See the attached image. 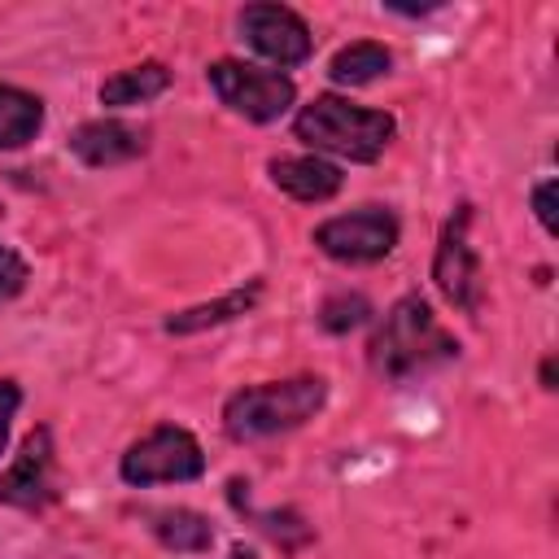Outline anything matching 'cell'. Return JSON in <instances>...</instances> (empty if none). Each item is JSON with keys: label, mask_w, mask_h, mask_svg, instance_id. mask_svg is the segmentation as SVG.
I'll return each instance as SVG.
<instances>
[{"label": "cell", "mask_w": 559, "mask_h": 559, "mask_svg": "<svg viewBox=\"0 0 559 559\" xmlns=\"http://www.w3.org/2000/svg\"><path fill=\"white\" fill-rule=\"evenodd\" d=\"M293 131L301 144L314 148V157L332 153V157H349V162H376L389 148L397 122L384 109H367V105H354V100H341L328 92V96H314L297 114Z\"/></svg>", "instance_id": "obj_1"}, {"label": "cell", "mask_w": 559, "mask_h": 559, "mask_svg": "<svg viewBox=\"0 0 559 559\" xmlns=\"http://www.w3.org/2000/svg\"><path fill=\"white\" fill-rule=\"evenodd\" d=\"M454 354H459V341L437 323V314L424 297H402L384 314V323L371 341V362L389 380L424 376L437 362H450Z\"/></svg>", "instance_id": "obj_2"}, {"label": "cell", "mask_w": 559, "mask_h": 559, "mask_svg": "<svg viewBox=\"0 0 559 559\" xmlns=\"http://www.w3.org/2000/svg\"><path fill=\"white\" fill-rule=\"evenodd\" d=\"M323 397H328V384L319 376L249 384V389H240V393L227 397L223 428H227L231 441L275 437V432H288V428H301L306 419H314V411L323 406Z\"/></svg>", "instance_id": "obj_3"}, {"label": "cell", "mask_w": 559, "mask_h": 559, "mask_svg": "<svg viewBox=\"0 0 559 559\" xmlns=\"http://www.w3.org/2000/svg\"><path fill=\"white\" fill-rule=\"evenodd\" d=\"M205 74H210V87L218 92V100L249 122H275L297 100L293 79L280 70H258L245 61H214Z\"/></svg>", "instance_id": "obj_4"}, {"label": "cell", "mask_w": 559, "mask_h": 559, "mask_svg": "<svg viewBox=\"0 0 559 559\" xmlns=\"http://www.w3.org/2000/svg\"><path fill=\"white\" fill-rule=\"evenodd\" d=\"M118 472H122L127 485H140V489L144 485H166V480H197L205 472V454H201V445L188 428L162 424L122 454Z\"/></svg>", "instance_id": "obj_5"}, {"label": "cell", "mask_w": 559, "mask_h": 559, "mask_svg": "<svg viewBox=\"0 0 559 559\" xmlns=\"http://www.w3.org/2000/svg\"><path fill=\"white\" fill-rule=\"evenodd\" d=\"M397 236V214L384 205H362L314 227V245L336 262H380L393 253Z\"/></svg>", "instance_id": "obj_6"}, {"label": "cell", "mask_w": 559, "mask_h": 559, "mask_svg": "<svg viewBox=\"0 0 559 559\" xmlns=\"http://www.w3.org/2000/svg\"><path fill=\"white\" fill-rule=\"evenodd\" d=\"M467 223H472V205H459L441 231V245L432 258V280L450 306H459L463 314H480L485 271H480V258L467 240Z\"/></svg>", "instance_id": "obj_7"}, {"label": "cell", "mask_w": 559, "mask_h": 559, "mask_svg": "<svg viewBox=\"0 0 559 559\" xmlns=\"http://www.w3.org/2000/svg\"><path fill=\"white\" fill-rule=\"evenodd\" d=\"M240 35L258 57L275 61L280 70L284 66H301L310 57V48H314L310 26L288 4H245L240 9Z\"/></svg>", "instance_id": "obj_8"}, {"label": "cell", "mask_w": 559, "mask_h": 559, "mask_svg": "<svg viewBox=\"0 0 559 559\" xmlns=\"http://www.w3.org/2000/svg\"><path fill=\"white\" fill-rule=\"evenodd\" d=\"M52 498H57V450H52V432L35 428L22 441L9 472H0V502L22 511H44Z\"/></svg>", "instance_id": "obj_9"}, {"label": "cell", "mask_w": 559, "mask_h": 559, "mask_svg": "<svg viewBox=\"0 0 559 559\" xmlns=\"http://www.w3.org/2000/svg\"><path fill=\"white\" fill-rule=\"evenodd\" d=\"M70 148L83 166H118V162H131L148 148V131L118 122V118H96L70 135Z\"/></svg>", "instance_id": "obj_10"}, {"label": "cell", "mask_w": 559, "mask_h": 559, "mask_svg": "<svg viewBox=\"0 0 559 559\" xmlns=\"http://www.w3.org/2000/svg\"><path fill=\"white\" fill-rule=\"evenodd\" d=\"M271 179H275V188H284L297 201H328V197L341 192V170L332 162L314 157V153H306V157H275L271 162Z\"/></svg>", "instance_id": "obj_11"}, {"label": "cell", "mask_w": 559, "mask_h": 559, "mask_svg": "<svg viewBox=\"0 0 559 559\" xmlns=\"http://www.w3.org/2000/svg\"><path fill=\"white\" fill-rule=\"evenodd\" d=\"M258 297H262V280H249L245 288H236V293H227V297H218V301H205V306H192V310L170 314V319H166V332L188 336V332H201V328H218V323H227V319L249 314V310L258 306Z\"/></svg>", "instance_id": "obj_12"}, {"label": "cell", "mask_w": 559, "mask_h": 559, "mask_svg": "<svg viewBox=\"0 0 559 559\" xmlns=\"http://www.w3.org/2000/svg\"><path fill=\"white\" fill-rule=\"evenodd\" d=\"M170 87V70L162 61H144V66H131V70H118L114 79L100 83V105H114V109H127V105H144L153 96H162Z\"/></svg>", "instance_id": "obj_13"}, {"label": "cell", "mask_w": 559, "mask_h": 559, "mask_svg": "<svg viewBox=\"0 0 559 559\" xmlns=\"http://www.w3.org/2000/svg\"><path fill=\"white\" fill-rule=\"evenodd\" d=\"M153 533H157V542L166 550H179V555H201L214 542V524L201 511H188V507L157 511L153 515Z\"/></svg>", "instance_id": "obj_14"}, {"label": "cell", "mask_w": 559, "mask_h": 559, "mask_svg": "<svg viewBox=\"0 0 559 559\" xmlns=\"http://www.w3.org/2000/svg\"><path fill=\"white\" fill-rule=\"evenodd\" d=\"M44 127V100L0 83V148H22Z\"/></svg>", "instance_id": "obj_15"}, {"label": "cell", "mask_w": 559, "mask_h": 559, "mask_svg": "<svg viewBox=\"0 0 559 559\" xmlns=\"http://www.w3.org/2000/svg\"><path fill=\"white\" fill-rule=\"evenodd\" d=\"M389 66H393V57H389L384 44L358 39V44H345V48L332 57L328 74H332V83H341V87H362V83H376L380 74H389Z\"/></svg>", "instance_id": "obj_16"}, {"label": "cell", "mask_w": 559, "mask_h": 559, "mask_svg": "<svg viewBox=\"0 0 559 559\" xmlns=\"http://www.w3.org/2000/svg\"><path fill=\"white\" fill-rule=\"evenodd\" d=\"M367 314H371V306H367L362 293H332V297L319 306V323H323L328 332H349V328L367 323Z\"/></svg>", "instance_id": "obj_17"}, {"label": "cell", "mask_w": 559, "mask_h": 559, "mask_svg": "<svg viewBox=\"0 0 559 559\" xmlns=\"http://www.w3.org/2000/svg\"><path fill=\"white\" fill-rule=\"evenodd\" d=\"M22 288H26V262L9 245H0V306L13 301Z\"/></svg>", "instance_id": "obj_18"}, {"label": "cell", "mask_w": 559, "mask_h": 559, "mask_svg": "<svg viewBox=\"0 0 559 559\" xmlns=\"http://www.w3.org/2000/svg\"><path fill=\"white\" fill-rule=\"evenodd\" d=\"M533 214H537V223L555 236L559 231V218H555V179H542L537 188H533Z\"/></svg>", "instance_id": "obj_19"}, {"label": "cell", "mask_w": 559, "mask_h": 559, "mask_svg": "<svg viewBox=\"0 0 559 559\" xmlns=\"http://www.w3.org/2000/svg\"><path fill=\"white\" fill-rule=\"evenodd\" d=\"M22 406V389L13 380H0V454H4V441H9V424Z\"/></svg>", "instance_id": "obj_20"}, {"label": "cell", "mask_w": 559, "mask_h": 559, "mask_svg": "<svg viewBox=\"0 0 559 559\" xmlns=\"http://www.w3.org/2000/svg\"><path fill=\"white\" fill-rule=\"evenodd\" d=\"M542 389H555V362L550 358L542 362Z\"/></svg>", "instance_id": "obj_21"}, {"label": "cell", "mask_w": 559, "mask_h": 559, "mask_svg": "<svg viewBox=\"0 0 559 559\" xmlns=\"http://www.w3.org/2000/svg\"><path fill=\"white\" fill-rule=\"evenodd\" d=\"M227 559H258V555H253V550H245V546H236V550H231Z\"/></svg>", "instance_id": "obj_22"}]
</instances>
